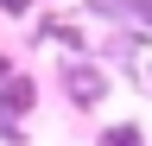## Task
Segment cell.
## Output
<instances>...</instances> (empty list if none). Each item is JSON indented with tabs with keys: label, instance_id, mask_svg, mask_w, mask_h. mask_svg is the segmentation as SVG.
<instances>
[{
	"label": "cell",
	"instance_id": "cell-1",
	"mask_svg": "<svg viewBox=\"0 0 152 146\" xmlns=\"http://www.w3.org/2000/svg\"><path fill=\"white\" fill-rule=\"evenodd\" d=\"M108 89H114V83H108V70H95V64H76V57L64 64V95H70L76 108H95V102H108Z\"/></svg>",
	"mask_w": 152,
	"mask_h": 146
},
{
	"label": "cell",
	"instance_id": "cell-2",
	"mask_svg": "<svg viewBox=\"0 0 152 146\" xmlns=\"http://www.w3.org/2000/svg\"><path fill=\"white\" fill-rule=\"evenodd\" d=\"M83 13H95V19H133V26H140V0H83Z\"/></svg>",
	"mask_w": 152,
	"mask_h": 146
},
{
	"label": "cell",
	"instance_id": "cell-3",
	"mask_svg": "<svg viewBox=\"0 0 152 146\" xmlns=\"http://www.w3.org/2000/svg\"><path fill=\"white\" fill-rule=\"evenodd\" d=\"M95 146H146V127L140 121H121V127H102V140Z\"/></svg>",
	"mask_w": 152,
	"mask_h": 146
},
{
	"label": "cell",
	"instance_id": "cell-4",
	"mask_svg": "<svg viewBox=\"0 0 152 146\" xmlns=\"http://www.w3.org/2000/svg\"><path fill=\"white\" fill-rule=\"evenodd\" d=\"M0 13H32V0H0Z\"/></svg>",
	"mask_w": 152,
	"mask_h": 146
},
{
	"label": "cell",
	"instance_id": "cell-5",
	"mask_svg": "<svg viewBox=\"0 0 152 146\" xmlns=\"http://www.w3.org/2000/svg\"><path fill=\"white\" fill-rule=\"evenodd\" d=\"M140 26H146V32H152V0H140Z\"/></svg>",
	"mask_w": 152,
	"mask_h": 146
}]
</instances>
